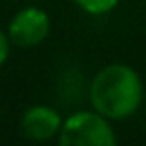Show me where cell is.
Instances as JSON below:
<instances>
[{"label": "cell", "mask_w": 146, "mask_h": 146, "mask_svg": "<svg viewBox=\"0 0 146 146\" xmlns=\"http://www.w3.org/2000/svg\"><path fill=\"white\" fill-rule=\"evenodd\" d=\"M142 80L128 64H108L100 68L88 88L90 104L110 120L132 116L142 104Z\"/></svg>", "instance_id": "cell-1"}, {"label": "cell", "mask_w": 146, "mask_h": 146, "mask_svg": "<svg viewBox=\"0 0 146 146\" xmlns=\"http://www.w3.org/2000/svg\"><path fill=\"white\" fill-rule=\"evenodd\" d=\"M112 120L96 110L70 114L58 132V142L64 146H114L118 142Z\"/></svg>", "instance_id": "cell-2"}, {"label": "cell", "mask_w": 146, "mask_h": 146, "mask_svg": "<svg viewBox=\"0 0 146 146\" xmlns=\"http://www.w3.org/2000/svg\"><path fill=\"white\" fill-rule=\"evenodd\" d=\"M50 32V16L36 6L18 10L8 24V38L18 48H34L46 40Z\"/></svg>", "instance_id": "cell-3"}, {"label": "cell", "mask_w": 146, "mask_h": 146, "mask_svg": "<svg viewBox=\"0 0 146 146\" xmlns=\"http://www.w3.org/2000/svg\"><path fill=\"white\" fill-rule=\"evenodd\" d=\"M62 116L56 108L46 104H36L24 110L20 118V132L24 138L34 142H44L54 136H58L62 128Z\"/></svg>", "instance_id": "cell-4"}, {"label": "cell", "mask_w": 146, "mask_h": 146, "mask_svg": "<svg viewBox=\"0 0 146 146\" xmlns=\"http://www.w3.org/2000/svg\"><path fill=\"white\" fill-rule=\"evenodd\" d=\"M74 2L88 14H94V16H102V14H108L112 12L120 0H74Z\"/></svg>", "instance_id": "cell-5"}, {"label": "cell", "mask_w": 146, "mask_h": 146, "mask_svg": "<svg viewBox=\"0 0 146 146\" xmlns=\"http://www.w3.org/2000/svg\"><path fill=\"white\" fill-rule=\"evenodd\" d=\"M10 46H12V42H10L8 34L0 30V66L8 60V56H10Z\"/></svg>", "instance_id": "cell-6"}]
</instances>
